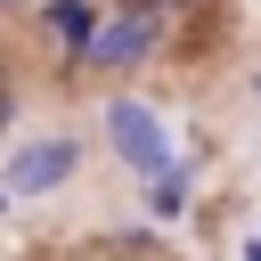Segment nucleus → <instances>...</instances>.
<instances>
[{"instance_id": "f257e3e1", "label": "nucleus", "mask_w": 261, "mask_h": 261, "mask_svg": "<svg viewBox=\"0 0 261 261\" xmlns=\"http://www.w3.org/2000/svg\"><path fill=\"white\" fill-rule=\"evenodd\" d=\"M106 139H114V155H122L139 179H163V171L179 163V155H171V139H163V122H155L139 98H114V106H106Z\"/></svg>"}, {"instance_id": "7ed1b4c3", "label": "nucleus", "mask_w": 261, "mask_h": 261, "mask_svg": "<svg viewBox=\"0 0 261 261\" xmlns=\"http://www.w3.org/2000/svg\"><path fill=\"white\" fill-rule=\"evenodd\" d=\"M147 41H155V16L130 8V16H114V24L90 41V65H130V57H147Z\"/></svg>"}, {"instance_id": "39448f33", "label": "nucleus", "mask_w": 261, "mask_h": 261, "mask_svg": "<svg viewBox=\"0 0 261 261\" xmlns=\"http://www.w3.org/2000/svg\"><path fill=\"white\" fill-rule=\"evenodd\" d=\"M179 188H188V179H179V163H171V171L155 179V196H147V212H155V220H171V212H179Z\"/></svg>"}, {"instance_id": "0eeeda50", "label": "nucleus", "mask_w": 261, "mask_h": 261, "mask_svg": "<svg viewBox=\"0 0 261 261\" xmlns=\"http://www.w3.org/2000/svg\"><path fill=\"white\" fill-rule=\"evenodd\" d=\"M0 130H8V90H0Z\"/></svg>"}, {"instance_id": "f03ea898", "label": "nucleus", "mask_w": 261, "mask_h": 261, "mask_svg": "<svg viewBox=\"0 0 261 261\" xmlns=\"http://www.w3.org/2000/svg\"><path fill=\"white\" fill-rule=\"evenodd\" d=\"M73 163H82V147H73V139H41V147L8 155V171H0V212H8L16 196H41V188H57Z\"/></svg>"}, {"instance_id": "6e6552de", "label": "nucleus", "mask_w": 261, "mask_h": 261, "mask_svg": "<svg viewBox=\"0 0 261 261\" xmlns=\"http://www.w3.org/2000/svg\"><path fill=\"white\" fill-rule=\"evenodd\" d=\"M0 8H8V0H0Z\"/></svg>"}, {"instance_id": "423d86ee", "label": "nucleus", "mask_w": 261, "mask_h": 261, "mask_svg": "<svg viewBox=\"0 0 261 261\" xmlns=\"http://www.w3.org/2000/svg\"><path fill=\"white\" fill-rule=\"evenodd\" d=\"M245 261H261V237H253V245H245Z\"/></svg>"}, {"instance_id": "20e7f679", "label": "nucleus", "mask_w": 261, "mask_h": 261, "mask_svg": "<svg viewBox=\"0 0 261 261\" xmlns=\"http://www.w3.org/2000/svg\"><path fill=\"white\" fill-rule=\"evenodd\" d=\"M41 16H49V33H57L73 57H90V41H98V8H90V0H49Z\"/></svg>"}]
</instances>
